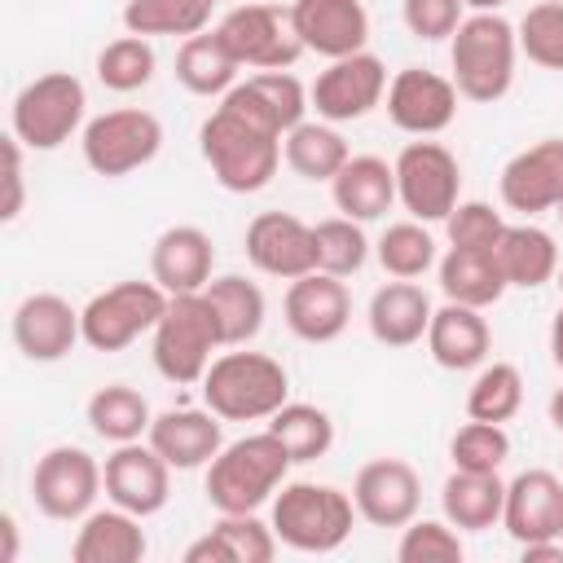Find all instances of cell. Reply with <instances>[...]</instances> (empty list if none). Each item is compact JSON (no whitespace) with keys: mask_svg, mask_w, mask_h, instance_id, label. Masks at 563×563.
I'll return each instance as SVG.
<instances>
[{"mask_svg":"<svg viewBox=\"0 0 563 563\" xmlns=\"http://www.w3.org/2000/svg\"><path fill=\"white\" fill-rule=\"evenodd\" d=\"M224 339H220V325H216V312L207 303L202 290L194 295H172L158 325L150 330V356H154V369L176 383V387H189V383H202V374L211 369V361L220 356Z\"/></svg>","mask_w":563,"mask_h":563,"instance_id":"obj_6","label":"cell"},{"mask_svg":"<svg viewBox=\"0 0 563 563\" xmlns=\"http://www.w3.org/2000/svg\"><path fill=\"white\" fill-rule=\"evenodd\" d=\"M202 405L220 422H268L290 400V374L277 356L229 347L202 374Z\"/></svg>","mask_w":563,"mask_h":563,"instance_id":"obj_3","label":"cell"},{"mask_svg":"<svg viewBox=\"0 0 563 563\" xmlns=\"http://www.w3.org/2000/svg\"><path fill=\"white\" fill-rule=\"evenodd\" d=\"M466 545L449 519H409L396 541L400 563H462Z\"/></svg>","mask_w":563,"mask_h":563,"instance_id":"obj_46","label":"cell"},{"mask_svg":"<svg viewBox=\"0 0 563 563\" xmlns=\"http://www.w3.org/2000/svg\"><path fill=\"white\" fill-rule=\"evenodd\" d=\"M101 475H106V497L141 519L158 515L172 497V466L150 440L114 444V453L101 462Z\"/></svg>","mask_w":563,"mask_h":563,"instance_id":"obj_18","label":"cell"},{"mask_svg":"<svg viewBox=\"0 0 563 563\" xmlns=\"http://www.w3.org/2000/svg\"><path fill=\"white\" fill-rule=\"evenodd\" d=\"M523 409V374L510 361H484L471 391H466V418L479 422H510Z\"/></svg>","mask_w":563,"mask_h":563,"instance_id":"obj_41","label":"cell"},{"mask_svg":"<svg viewBox=\"0 0 563 563\" xmlns=\"http://www.w3.org/2000/svg\"><path fill=\"white\" fill-rule=\"evenodd\" d=\"M457 101H462L457 84L427 66L396 70L387 84V97H383L391 128H400L405 136H440L457 119Z\"/></svg>","mask_w":563,"mask_h":563,"instance_id":"obj_14","label":"cell"},{"mask_svg":"<svg viewBox=\"0 0 563 563\" xmlns=\"http://www.w3.org/2000/svg\"><path fill=\"white\" fill-rule=\"evenodd\" d=\"M242 251L255 273L277 282H295L317 268L312 224H303L295 211H260L242 233Z\"/></svg>","mask_w":563,"mask_h":563,"instance_id":"obj_16","label":"cell"},{"mask_svg":"<svg viewBox=\"0 0 563 563\" xmlns=\"http://www.w3.org/2000/svg\"><path fill=\"white\" fill-rule=\"evenodd\" d=\"M374 255L383 264L387 277H405V282H418L422 273H431L440 264V251H435V238L422 220H396L378 233L374 242Z\"/></svg>","mask_w":563,"mask_h":563,"instance_id":"obj_40","label":"cell"},{"mask_svg":"<svg viewBox=\"0 0 563 563\" xmlns=\"http://www.w3.org/2000/svg\"><path fill=\"white\" fill-rule=\"evenodd\" d=\"M554 282H559V290H563V264H559V273H554Z\"/></svg>","mask_w":563,"mask_h":563,"instance_id":"obj_55","label":"cell"},{"mask_svg":"<svg viewBox=\"0 0 563 563\" xmlns=\"http://www.w3.org/2000/svg\"><path fill=\"white\" fill-rule=\"evenodd\" d=\"M224 106H233L238 114H246L251 123L286 136L290 128H299L308 119V88L290 75V70H255L246 79H238L224 97Z\"/></svg>","mask_w":563,"mask_h":563,"instance_id":"obj_23","label":"cell"},{"mask_svg":"<svg viewBox=\"0 0 563 563\" xmlns=\"http://www.w3.org/2000/svg\"><path fill=\"white\" fill-rule=\"evenodd\" d=\"M211 0H128L123 4V31L128 35H172V40H189L198 31H207L211 22Z\"/></svg>","mask_w":563,"mask_h":563,"instance_id":"obj_39","label":"cell"},{"mask_svg":"<svg viewBox=\"0 0 563 563\" xmlns=\"http://www.w3.org/2000/svg\"><path fill=\"white\" fill-rule=\"evenodd\" d=\"M391 167H396V202L413 220L444 224L449 211L462 202V163L444 141L413 136L409 145H400Z\"/></svg>","mask_w":563,"mask_h":563,"instance_id":"obj_8","label":"cell"},{"mask_svg":"<svg viewBox=\"0 0 563 563\" xmlns=\"http://www.w3.org/2000/svg\"><path fill=\"white\" fill-rule=\"evenodd\" d=\"M400 18H405L413 40L435 44V40H449L462 26L466 4L462 0H400Z\"/></svg>","mask_w":563,"mask_h":563,"instance_id":"obj_48","label":"cell"},{"mask_svg":"<svg viewBox=\"0 0 563 563\" xmlns=\"http://www.w3.org/2000/svg\"><path fill=\"white\" fill-rule=\"evenodd\" d=\"M9 334L26 361L53 365V361L70 356L75 343H84V321H79V308L70 299H62L53 290H35L13 308Z\"/></svg>","mask_w":563,"mask_h":563,"instance_id":"obj_17","label":"cell"},{"mask_svg":"<svg viewBox=\"0 0 563 563\" xmlns=\"http://www.w3.org/2000/svg\"><path fill=\"white\" fill-rule=\"evenodd\" d=\"M545 409H550V422H554V431L563 435V387H554V396H550V405H545Z\"/></svg>","mask_w":563,"mask_h":563,"instance_id":"obj_53","label":"cell"},{"mask_svg":"<svg viewBox=\"0 0 563 563\" xmlns=\"http://www.w3.org/2000/svg\"><path fill=\"white\" fill-rule=\"evenodd\" d=\"M202 163L211 167L216 185L229 194H260L282 167V136L251 123L233 106H216L198 128Z\"/></svg>","mask_w":563,"mask_h":563,"instance_id":"obj_2","label":"cell"},{"mask_svg":"<svg viewBox=\"0 0 563 563\" xmlns=\"http://www.w3.org/2000/svg\"><path fill=\"white\" fill-rule=\"evenodd\" d=\"M387 66L383 57H374L369 48L352 53V57H334L325 62V70H317L312 88H308V101L317 110V119L325 123H356L365 119L374 106H383L387 97Z\"/></svg>","mask_w":563,"mask_h":563,"instance_id":"obj_13","label":"cell"},{"mask_svg":"<svg viewBox=\"0 0 563 563\" xmlns=\"http://www.w3.org/2000/svg\"><path fill=\"white\" fill-rule=\"evenodd\" d=\"M330 198L339 216H352L361 224L383 220L396 202V167L378 154H352L330 180Z\"/></svg>","mask_w":563,"mask_h":563,"instance_id":"obj_30","label":"cell"},{"mask_svg":"<svg viewBox=\"0 0 563 563\" xmlns=\"http://www.w3.org/2000/svg\"><path fill=\"white\" fill-rule=\"evenodd\" d=\"M216 35L246 70H290L303 57L290 13H282L277 4H229V13L216 22Z\"/></svg>","mask_w":563,"mask_h":563,"instance_id":"obj_12","label":"cell"},{"mask_svg":"<svg viewBox=\"0 0 563 563\" xmlns=\"http://www.w3.org/2000/svg\"><path fill=\"white\" fill-rule=\"evenodd\" d=\"M211 4H242V0H211Z\"/></svg>","mask_w":563,"mask_h":563,"instance_id":"obj_56","label":"cell"},{"mask_svg":"<svg viewBox=\"0 0 563 563\" xmlns=\"http://www.w3.org/2000/svg\"><path fill=\"white\" fill-rule=\"evenodd\" d=\"M506 224H510V220H506L493 202L466 198V202H457V207L449 211L444 233H449V246H497V238H501Z\"/></svg>","mask_w":563,"mask_h":563,"instance_id":"obj_47","label":"cell"},{"mask_svg":"<svg viewBox=\"0 0 563 563\" xmlns=\"http://www.w3.org/2000/svg\"><path fill=\"white\" fill-rule=\"evenodd\" d=\"M216 268V246L211 233L198 224H172L154 238L150 251V277L167 290V295H194L211 282Z\"/></svg>","mask_w":563,"mask_h":563,"instance_id":"obj_25","label":"cell"},{"mask_svg":"<svg viewBox=\"0 0 563 563\" xmlns=\"http://www.w3.org/2000/svg\"><path fill=\"white\" fill-rule=\"evenodd\" d=\"M0 537H4V545H0V563H18V519L4 510L0 515Z\"/></svg>","mask_w":563,"mask_h":563,"instance_id":"obj_51","label":"cell"},{"mask_svg":"<svg viewBox=\"0 0 563 563\" xmlns=\"http://www.w3.org/2000/svg\"><path fill=\"white\" fill-rule=\"evenodd\" d=\"M79 150H84L88 172H97L106 180H119V176H132V172H141L158 158L163 123H158V114H150L141 106H119V110L92 114L84 123Z\"/></svg>","mask_w":563,"mask_h":563,"instance_id":"obj_9","label":"cell"},{"mask_svg":"<svg viewBox=\"0 0 563 563\" xmlns=\"http://www.w3.org/2000/svg\"><path fill=\"white\" fill-rule=\"evenodd\" d=\"M211 312H216V325H220V339L224 347H246L260 330H264V317H268V303H264V290L242 277V273H224V277H211L202 286Z\"/></svg>","mask_w":563,"mask_h":563,"instance_id":"obj_34","label":"cell"},{"mask_svg":"<svg viewBox=\"0 0 563 563\" xmlns=\"http://www.w3.org/2000/svg\"><path fill=\"white\" fill-rule=\"evenodd\" d=\"M290 453L282 440L264 427L242 440H229L211 462H207V501L216 515H251L277 497V488L290 475Z\"/></svg>","mask_w":563,"mask_h":563,"instance_id":"obj_1","label":"cell"},{"mask_svg":"<svg viewBox=\"0 0 563 563\" xmlns=\"http://www.w3.org/2000/svg\"><path fill=\"white\" fill-rule=\"evenodd\" d=\"M268 506H273L268 523L277 541L295 554H334L352 537V523L361 519L352 493L317 479H286Z\"/></svg>","mask_w":563,"mask_h":563,"instance_id":"obj_5","label":"cell"},{"mask_svg":"<svg viewBox=\"0 0 563 563\" xmlns=\"http://www.w3.org/2000/svg\"><path fill=\"white\" fill-rule=\"evenodd\" d=\"M471 13H501V4H510V0H462Z\"/></svg>","mask_w":563,"mask_h":563,"instance_id":"obj_54","label":"cell"},{"mask_svg":"<svg viewBox=\"0 0 563 563\" xmlns=\"http://www.w3.org/2000/svg\"><path fill=\"white\" fill-rule=\"evenodd\" d=\"M501 207L532 220L545 211H559L563 202V136H541L528 150L510 154L497 176Z\"/></svg>","mask_w":563,"mask_h":563,"instance_id":"obj_15","label":"cell"},{"mask_svg":"<svg viewBox=\"0 0 563 563\" xmlns=\"http://www.w3.org/2000/svg\"><path fill=\"white\" fill-rule=\"evenodd\" d=\"M264 427L282 440V449L290 453L295 466L325 457L330 444H334V418L321 405H308V400H286Z\"/></svg>","mask_w":563,"mask_h":563,"instance_id":"obj_38","label":"cell"},{"mask_svg":"<svg viewBox=\"0 0 563 563\" xmlns=\"http://www.w3.org/2000/svg\"><path fill=\"white\" fill-rule=\"evenodd\" d=\"M427 352L440 369L449 374H466V369H479L493 352V330H488V317L484 308H471V303H453L444 299L435 312H431V325H427Z\"/></svg>","mask_w":563,"mask_h":563,"instance_id":"obj_24","label":"cell"},{"mask_svg":"<svg viewBox=\"0 0 563 563\" xmlns=\"http://www.w3.org/2000/svg\"><path fill=\"white\" fill-rule=\"evenodd\" d=\"M519 554H523V563H563V541L554 537V541H528V545H519Z\"/></svg>","mask_w":563,"mask_h":563,"instance_id":"obj_50","label":"cell"},{"mask_svg":"<svg viewBox=\"0 0 563 563\" xmlns=\"http://www.w3.org/2000/svg\"><path fill=\"white\" fill-rule=\"evenodd\" d=\"M554 216H559V220H563V202H559V211H554Z\"/></svg>","mask_w":563,"mask_h":563,"instance_id":"obj_57","label":"cell"},{"mask_svg":"<svg viewBox=\"0 0 563 563\" xmlns=\"http://www.w3.org/2000/svg\"><path fill=\"white\" fill-rule=\"evenodd\" d=\"M150 554V537L141 528V515L123 506L88 510L70 541V563H141Z\"/></svg>","mask_w":563,"mask_h":563,"instance_id":"obj_28","label":"cell"},{"mask_svg":"<svg viewBox=\"0 0 563 563\" xmlns=\"http://www.w3.org/2000/svg\"><path fill=\"white\" fill-rule=\"evenodd\" d=\"M145 440L163 453L172 471H198L224 449V431L211 409H163L154 413Z\"/></svg>","mask_w":563,"mask_h":563,"instance_id":"obj_27","label":"cell"},{"mask_svg":"<svg viewBox=\"0 0 563 563\" xmlns=\"http://www.w3.org/2000/svg\"><path fill=\"white\" fill-rule=\"evenodd\" d=\"M167 290L150 277V282H114L106 290H97L84 308H79V321H84V343L92 352H123L132 347L141 334H150L167 308Z\"/></svg>","mask_w":563,"mask_h":563,"instance_id":"obj_10","label":"cell"},{"mask_svg":"<svg viewBox=\"0 0 563 563\" xmlns=\"http://www.w3.org/2000/svg\"><path fill=\"white\" fill-rule=\"evenodd\" d=\"M519 53L541 70H563V0H537L515 22Z\"/></svg>","mask_w":563,"mask_h":563,"instance_id":"obj_44","label":"cell"},{"mask_svg":"<svg viewBox=\"0 0 563 563\" xmlns=\"http://www.w3.org/2000/svg\"><path fill=\"white\" fill-rule=\"evenodd\" d=\"M435 282L444 299L471 303V308H488L510 290L493 246H449L435 264Z\"/></svg>","mask_w":563,"mask_h":563,"instance_id":"obj_31","label":"cell"},{"mask_svg":"<svg viewBox=\"0 0 563 563\" xmlns=\"http://www.w3.org/2000/svg\"><path fill=\"white\" fill-rule=\"evenodd\" d=\"M106 493L101 462L79 444H53L35 457L31 471V501L44 519L79 523L88 510H97V497Z\"/></svg>","mask_w":563,"mask_h":563,"instance_id":"obj_11","label":"cell"},{"mask_svg":"<svg viewBox=\"0 0 563 563\" xmlns=\"http://www.w3.org/2000/svg\"><path fill=\"white\" fill-rule=\"evenodd\" d=\"M519 35L501 13H466L449 35V79L475 106H493L515 88Z\"/></svg>","mask_w":563,"mask_h":563,"instance_id":"obj_4","label":"cell"},{"mask_svg":"<svg viewBox=\"0 0 563 563\" xmlns=\"http://www.w3.org/2000/svg\"><path fill=\"white\" fill-rule=\"evenodd\" d=\"M312 246H317V268L330 277H356L369 260V238L361 229V220L352 216H330L321 224H312Z\"/></svg>","mask_w":563,"mask_h":563,"instance_id":"obj_42","label":"cell"},{"mask_svg":"<svg viewBox=\"0 0 563 563\" xmlns=\"http://www.w3.org/2000/svg\"><path fill=\"white\" fill-rule=\"evenodd\" d=\"M493 251H497V264H501L506 282L519 286V290H537V286L554 282V273H559V264H563L554 233L541 229V224H532V220L506 224Z\"/></svg>","mask_w":563,"mask_h":563,"instance_id":"obj_33","label":"cell"},{"mask_svg":"<svg viewBox=\"0 0 563 563\" xmlns=\"http://www.w3.org/2000/svg\"><path fill=\"white\" fill-rule=\"evenodd\" d=\"M282 550L273 523L260 519V510L251 515H220L198 541L185 545V563H273Z\"/></svg>","mask_w":563,"mask_h":563,"instance_id":"obj_29","label":"cell"},{"mask_svg":"<svg viewBox=\"0 0 563 563\" xmlns=\"http://www.w3.org/2000/svg\"><path fill=\"white\" fill-rule=\"evenodd\" d=\"M84 123H88V92L70 70H44L26 79L9 106V132L31 154L62 150L75 132H84Z\"/></svg>","mask_w":563,"mask_h":563,"instance_id":"obj_7","label":"cell"},{"mask_svg":"<svg viewBox=\"0 0 563 563\" xmlns=\"http://www.w3.org/2000/svg\"><path fill=\"white\" fill-rule=\"evenodd\" d=\"M238 70L242 66L233 62V53L216 35V26L180 40V48H176V84L194 97H224L238 84Z\"/></svg>","mask_w":563,"mask_h":563,"instance_id":"obj_35","label":"cell"},{"mask_svg":"<svg viewBox=\"0 0 563 563\" xmlns=\"http://www.w3.org/2000/svg\"><path fill=\"white\" fill-rule=\"evenodd\" d=\"M559 541H563V532H559Z\"/></svg>","mask_w":563,"mask_h":563,"instance_id":"obj_58","label":"cell"},{"mask_svg":"<svg viewBox=\"0 0 563 563\" xmlns=\"http://www.w3.org/2000/svg\"><path fill=\"white\" fill-rule=\"evenodd\" d=\"M22 141L9 132L4 136V202H0V220L4 224H13L18 216H22V207H26V176H22Z\"/></svg>","mask_w":563,"mask_h":563,"instance_id":"obj_49","label":"cell"},{"mask_svg":"<svg viewBox=\"0 0 563 563\" xmlns=\"http://www.w3.org/2000/svg\"><path fill=\"white\" fill-rule=\"evenodd\" d=\"M286 330L303 343H334L352 321V295L343 277H330L321 268L295 277L282 299Z\"/></svg>","mask_w":563,"mask_h":563,"instance_id":"obj_20","label":"cell"},{"mask_svg":"<svg viewBox=\"0 0 563 563\" xmlns=\"http://www.w3.org/2000/svg\"><path fill=\"white\" fill-rule=\"evenodd\" d=\"M84 418L92 427V435H101L106 444H128V440H145L150 435V422H154V409L150 400L128 387V383H106L88 396L84 405Z\"/></svg>","mask_w":563,"mask_h":563,"instance_id":"obj_37","label":"cell"},{"mask_svg":"<svg viewBox=\"0 0 563 563\" xmlns=\"http://www.w3.org/2000/svg\"><path fill=\"white\" fill-rule=\"evenodd\" d=\"M154 44L145 35H119L97 53V84L110 92H136L154 79Z\"/></svg>","mask_w":563,"mask_h":563,"instance_id":"obj_43","label":"cell"},{"mask_svg":"<svg viewBox=\"0 0 563 563\" xmlns=\"http://www.w3.org/2000/svg\"><path fill=\"white\" fill-rule=\"evenodd\" d=\"M449 457L457 471H501L510 457V435L506 422H462L449 440Z\"/></svg>","mask_w":563,"mask_h":563,"instance_id":"obj_45","label":"cell"},{"mask_svg":"<svg viewBox=\"0 0 563 563\" xmlns=\"http://www.w3.org/2000/svg\"><path fill=\"white\" fill-rule=\"evenodd\" d=\"M431 295L418 286V282H405V277H391L383 282L374 295H369V308H365V325L369 334L383 343V347H413L427 339V325H431Z\"/></svg>","mask_w":563,"mask_h":563,"instance_id":"obj_26","label":"cell"},{"mask_svg":"<svg viewBox=\"0 0 563 563\" xmlns=\"http://www.w3.org/2000/svg\"><path fill=\"white\" fill-rule=\"evenodd\" d=\"M506 506V479L501 471H449L440 488V510L457 532H484L501 523Z\"/></svg>","mask_w":563,"mask_h":563,"instance_id":"obj_32","label":"cell"},{"mask_svg":"<svg viewBox=\"0 0 563 563\" xmlns=\"http://www.w3.org/2000/svg\"><path fill=\"white\" fill-rule=\"evenodd\" d=\"M286 13L303 53H317L325 62L352 57L369 40V13L361 0H290Z\"/></svg>","mask_w":563,"mask_h":563,"instance_id":"obj_22","label":"cell"},{"mask_svg":"<svg viewBox=\"0 0 563 563\" xmlns=\"http://www.w3.org/2000/svg\"><path fill=\"white\" fill-rule=\"evenodd\" d=\"M550 361H554V369L563 374V303H559V312L550 317Z\"/></svg>","mask_w":563,"mask_h":563,"instance_id":"obj_52","label":"cell"},{"mask_svg":"<svg viewBox=\"0 0 563 563\" xmlns=\"http://www.w3.org/2000/svg\"><path fill=\"white\" fill-rule=\"evenodd\" d=\"M501 528L510 532L515 545L554 541L563 532V475L545 466H528L515 479H506Z\"/></svg>","mask_w":563,"mask_h":563,"instance_id":"obj_21","label":"cell"},{"mask_svg":"<svg viewBox=\"0 0 563 563\" xmlns=\"http://www.w3.org/2000/svg\"><path fill=\"white\" fill-rule=\"evenodd\" d=\"M352 501L369 528H405L418 519L422 479L405 457H369L352 479Z\"/></svg>","mask_w":563,"mask_h":563,"instance_id":"obj_19","label":"cell"},{"mask_svg":"<svg viewBox=\"0 0 563 563\" xmlns=\"http://www.w3.org/2000/svg\"><path fill=\"white\" fill-rule=\"evenodd\" d=\"M282 158H286V167L295 172V176H303V180H334L339 176V167L352 158V150H347V141H343V132L334 128V123H325V119H303L299 128H290L286 136H282Z\"/></svg>","mask_w":563,"mask_h":563,"instance_id":"obj_36","label":"cell"}]
</instances>
